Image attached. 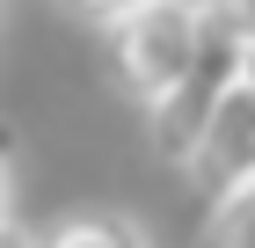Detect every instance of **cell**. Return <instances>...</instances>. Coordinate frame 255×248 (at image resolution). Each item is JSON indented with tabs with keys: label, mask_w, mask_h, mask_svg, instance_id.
I'll use <instances>...</instances> for the list:
<instances>
[{
	"label": "cell",
	"mask_w": 255,
	"mask_h": 248,
	"mask_svg": "<svg viewBox=\"0 0 255 248\" xmlns=\"http://www.w3.org/2000/svg\"><path fill=\"white\" fill-rule=\"evenodd\" d=\"M204 22H212L204 0H146L131 15L102 22V29H110V73H117V88L138 110H153V102L190 73L197 44H204Z\"/></svg>",
	"instance_id": "6da1fadb"
},
{
	"label": "cell",
	"mask_w": 255,
	"mask_h": 248,
	"mask_svg": "<svg viewBox=\"0 0 255 248\" xmlns=\"http://www.w3.org/2000/svg\"><path fill=\"white\" fill-rule=\"evenodd\" d=\"M204 15H212V7H204ZM241 58H248V37L226 29V22L212 15V22H204V44H197V58H190V73H182L153 110H146V139H153L160 161H175V168H182V161L197 153L212 110L241 88Z\"/></svg>",
	"instance_id": "7a4b0ae2"
},
{
	"label": "cell",
	"mask_w": 255,
	"mask_h": 248,
	"mask_svg": "<svg viewBox=\"0 0 255 248\" xmlns=\"http://www.w3.org/2000/svg\"><path fill=\"white\" fill-rule=\"evenodd\" d=\"M182 168H190V183L204 197H226L241 183H255V88L248 80L212 110V124H204V139H197V153Z\"/></svg>",
	"instance_id": "3957f363"
},
{
	"label": "cell",
	"mask_w": 255,
	"mask_h": 248,
	"mask_svg": "<svg viewBox=\"0 0 255 248\" xmlns=\"http://www.w3.org/2000/svg\"><path fill=\"white\" fill-rule=\"evenodd\" d=\"M37 248H153V234L138 227L131 212L80 205V212H59V219L37 234Z\"/></svg>",
	"instance_id": "277c9868"
},
{
	"label": "cell",
	"mask_w": 255,
	"mask_h": 248,
	"mask_svg": "<svg viewBox=\"0 0 255 248\" xmlns=\"http://www.w3.org/2000/svg\"><path fill=\"white\" fill-rule=\"evenodd\" d=\"M197 248H255V183L212 197V219H204V241Z\"/></svg>",
	"instance_id": "5b68a950"
},
{
	"label": "cell",
	"mask_w": 255,
	"mask_h": 248,
	"mask_svg": "<svg viewBox=\"0 0 255 248\" xmlns=\"http://www.w3.org/2000/svg\"><path fill=\"white\" fill-rule=\"evenodd\" d=\"M226 29H241V37H255V0H204Z\"/></svg>",
	"instance_id": "8992f818"
},
{
	"label": "cell",
	"mask_w": 255,
	"mask_h": 248,
	"mask_svg": "<svg viewBox=\"0 0 255 248\" xmlns=\"http://www.w3.org/2000/svg\"><path fill=\"white\" fill-rule=\"evenodd\" d=\"M88 22H117V15H131V7H146V0H73Z\"/></svg>",
	"instance_id": "52a82bcc"
},
{
	"label": "cell",
	"mask_w": 255,
	"mask_h": 248,
	"mask_svg": "<svg viewBox=\"0 0 255 248\" xmlns=\"http://www.w3.org/2000/svg\"><path fill=\"white\" fill-rule=\"evenodd\" d=\"M0 248H37V234L15 227V219H0Z\"/></svg>",
	"instance_id": "ba28073f"
},
{
	"label": "cell",
	"mask_w": 255,
	"mask_h": 248,
	"mask_svg": "<svg viewBox=\"0 0 255 248\" xmlns=\"http://www.w3.org/2000/svg\"><path fill=\"white\" fill-rule=\"evenodd\" d=\"M241 80L255 88V37H248V58H241Z\"/></svg>",
	"instance_id": "9c48e42d"
},
{
	"label": "cell",
	"mask_w": 255,
	"mask_h": 248,
	"mask_svg": "<svg viewBox=\"0 0 255 248\" xmlns=\"http://www.w3.org/2000/svg\"><path fill=\"white\" fill-rule=\"evenodd\" d=\"M0 219H7V161H0Z\"/></svg>",
	"instance_id": "30bf717a"
}]
</instances>
